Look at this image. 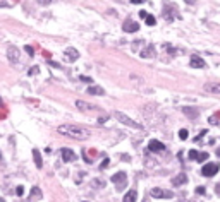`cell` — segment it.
I'll return each instance as SVG.
<instances>
[{"instance_id": "6da1fadb", "label": "cell", "mask_w": 220, "mask_h": 202, "mask_svg": "<svg viewBox=\"0 0 220 202\" xmlns=\"http://www.w3.org/2000/svg\"><path fill=\"white\" fill-rule=\"evenodd\" d=\"M57 132L60 135L74 139V140H88L90 139V130L83 129L79 125H72V123H64L60 127H57Z\"/></svg>"}, {"instance_id": "7a4b0ae2", "label": "cell", "mask_w": 220, "mask_h": 202, "mask_svg": "<svg viewBox=\"0 0 220 202\" xmlns=\"http://www.w3.org/2000/svg\"><path fill=\"white\" fill-rule=\"evenodd\" d=\"M115 118L120 122V123H124V125H127V127H132V129H138V130H143V125L141 123H138V122H134L131 117H127L126 113H122V111H115Z\"/></svg>"}, {"instance_id": "3957f363", "label": "cell", "mask_w": 220, "mask_h": 202, "mask_svg": "<svg viewBox=\"0 0 220 202\" xmlns=\"http://www.w3.org/2000/svg\"><path fill=\"white\" fill-rule=\"evenodd\" d=\"M112 183L115 185L117 190H124L127 185V175L124 171H119L115 175H112Z\"/></svg>"}, {"instance_id": "277c9868", "label": "cell", "mask_w": 220, "mask_h": 202, "mask_svg": "<svg viewBox=\"0 0 220 202\" xmlns=\"http://www.w3.org/2000/svg\"><path fill=\"white\" fill-rule=\"evenodd\" d=\"M7 58L11 63H14V65H17L19 62H21V52H19V48L16 46H7Z\"/></svg>"}, {"instance_id": "5b68a950", "label": "cell", "mask_w": 220, "mask_h": 202, "mask_svg": "<svg viewBox=\"0 0 220 202\" xmlns=\"http://www.w3.org/2000/svg\"><path fill=\"white\" fill-rule=\"evenodd\" d=\"M150 194H151V197H155V199H172L174 197V192H170V190H164V188H151L150 190Z\"/></svg>"}, {"instance_id": "8992f818", "label": "cell", "mask_w": 220, "mask_h": 202, "mask_svg": "<svg viewBox=\"0 0 220 202\" xmlns=\"http://www.w3.org/2000/svg\"><path fill=\"white\" fill-rule=\"evenodd\" d=\"M218 163H208V165H205L201 168V175L203 176H213V175H217L218 173Z\"/></svg>"}, {"instance_id": "52a82bcc", "label": "cell", "mask_w": 220, "mask_h": 202, "mask_svg": "<svg viewBox=\"0 0 220 202\" xmlns=\"http://www.w3.org/2000/svg\"><path fill=\"white\" fill-rule=\"evenodd\" d=\"M122 29L126 33H136V31H139V24L136 21H132V19H126L122 24Z\"/></svg>"}, {"instance_id": "ba28073f", "label": "cell", "mask_w": 220, "mask_h": 202, "mask_svg": "<svg viewBox=\"0 0 220 202\" xmlns=\"http://www.w3.org/2000/svg\"><path fill=\"white\" fill-rule=\"evenodd\" d=\"M148 149H150V153H165V146H164V142H160V140H157V139H153V140H150V144H148Z\"/></svg>"}, {"instance_id": "9c48e42d", "label": "cell", "mask_w": 220, "mask_h": 202, "mask_svg": "<svg viewBox=\"0 0 220 202\" xmlns=\"http://www.w3.org/2000/svg\"><path fill=\"white\" fill-rule=\"evenodd\" d=\"M60 156H62V161H65V163L76 161V153H74V151H71V149H67V147L60 149Z\"/></svg>"}, {"instance_id": "30bf717a", "label": "cell", "mask_w": 220, "mask_h": 202, "mask_svg": "<svg viewBox=\"0 0 220 202\" xmlns=\"http://www.w3.org/2000/svg\"><path fill=\"white\" fill-rule=\"evenodd\" d=\"M64 57H65V60H69V62H76V60L79 58V52L76 50V48L69 46V48H65V52H64Z\"/></svg>"}, {"instance_id": "8fae6325", "label": "cell", "mask_w": 220, "mask_h": 202, "mask_svg": "<svg viewBox=\"0 0 220 202\" xmlns=\"http://www.w3.org/2000/svg\"><path fill=\"white\" fill-rule=\"evenodd\" d=\"M76 108H78L79 111H83V113H90V111L95 110L93 105L86 103V101H83V99H78V101H76Z\"/></svg>"}, {"instance_id": "7c38bea8", "label": "cell", "mask_w": 220, "mask_h": 202, "mask_svg": "<svg viewBox=\"0 0 220 202\" xmlns=\"http://www.w3.org/2000/svg\"><path fill=\"white\" fill-rule=\"evenodd\" d=\"M139 55H141L143 58H155L157 50H155V46H153V45H146V48H143Z\"/></svg>"}, {"instance_id": "4fadbf2b", "label": "cell", "mask_w": 220, "mask_h": 202, "mask_svg": "<svg viewBox=\"0 0 220 202\" xmlns=\"http://www.w3.org/2000/svg\"><path fill=\"white\" fill-rule=\"evenodd\" d=\"M205 91L210 92V94H218L220 96V82H206Z\"/></svg>"}, {"instance_id": "5bb4252c", "label": "cell", "mask_w": 220, "mask_h": 202, "mask_svg": "<svg viewBox=\"0 0 220 202\" xmlns=\"http://www.w3.org/2000/svg\"><path fill=\"white\" fill-rule=\"evenodd\" d=\"M189 65L193 67V69H205V67H206V63H205V60H203V58H200L198 55H193V57H191V62H189Z\"/></svg>"}, {"instance_id": "9a60e30c", "label": "cell", "mask_w": 220, "mask_h": 202, "mask_svg": "<svg viewBox=\"0 0 220 202\" xmlns=\"http://www.w3.org/2000/svg\"><path fill=\"white\" fill-rule=\"evenodd\" d=\"M187 182V176H186V173H179L177 176H174L172 178V185L174 187H179V185H184Z\"/></svg>"}, {"instance_id": "2e32d148", "label": "cell", "mask_w": 220, "mask_h": 202, "mask_svg": "<svg viewBox=\"0 0 220 202\" xmlns=\"http://www.w3.org/2000/svg\"><path fill=\"white\" fill-rule=\"evenodd\" d=\"M182 111H184V113H186L187 117L191 118V120H194V118H196L198 115H200V111H198L196 108H193V106H184V108H182Z\"/></svg>"}, {"instance_id": "e0dca14e", "label": "cell", "mask_w": 220, "mask_h": 202, "mask_svg": "<svg viewBox=\"0 0 220 202\" xmlns=\"http://www.w3.org/2000/svg\"><path fill=\"white\" fill-rule=\"evenodd\" d=\"M136 199H138V192L132 188V190H129L126 195H124L122 202H136Z\"/></svg>"}, {"instance_id": "ac0fdd59", "label": "cell", "mask_w": 220, "mask_h": 202, "mask_svg": "<svg viewBox=\"0 0 220 202\" xmlns=\"http://www.w3.org/2000/svg\"><path fill=\"white\" fill-rule=\"evenodd\" d=\"M86 92H88V94H93V96H101V94H105L103 88H100V86H90Z\"/></svg>"}, {"instance_id": "d6986e66", "label": "cell", "mask_w": 220, "mask_h": 202, "mask_svg": "<svg viewBox=\"0 0 220 202\" xmlns=\"http://www.w3.org/2000/svg\"><path fill=\"white\" fill-rule=\"evenodd\" d=\"M90 185L93 188H105V185H107V182L101 180V178H93V180L90 182Z\"/></svg>"}, {"instance_id": "ffe728a7", "label": "cell", "mask_w": 220, "mask_h": 202, "mask_svg": "<svg viewBox=\"0 0 220 202\" xmlns=\"http://www.w3.org/2000/svg\"><path fill=\"white\" fill-rule=\"evenodd\" d=\"M33 158H34V163H36V168H41L43 161H41V156H40V151L38 149H33Z\"/></svg>"}, {"instance_id": "44dd1931", "label": "cell", "mask_w": 220, "mask_h": 202, "mask_svg": "<svg viewBox=\"0 0 220 202\" xmlns=\"http://www.w3.org/2000/svg\"><path fill=\"white\" fill-rule=\"evenodd\" d=\"M164 15H165V19H167V21H172V19H174V15L170 14V5H168V4H165V11H164Z\"/></svg>"}, {"instance_id": "7402d4cb", "label": "cell", "mask_w": 220, "mask_h": 202, "mask_svg": "<svg viewBox=\"0 0 220 202\" xmlns=\"http://www.w3.org/2000/svg\"><path fill=\"white\" fill-rule=\"evenodd\" d=\"M141 46H145V41H134V43L131 45V48H132L134 52H141V50H139Z\"/></svg>"}, {"instance_id": "603a6c76", "label": "cell", "mask_w": 220, "mask_h": 202, "mask_svg": "<svg viewBox=\"0 0 220 202\" xmlns=\"http://www.w3.org/2000/svg\"><path fill=\"white\" fill-rule=\"evenodd\" d=\"M14 2L12 0H0V9H7V7H12Z\"/></svg>"}, {"instance_id": "cb8c5ba5", "label": "cell", "mask_w": 220, "mask_h": 202, "mask_svg": "<svg viewBox=\"0 0 220 202\" xmlns=\"http://www.w3.org/2000/svg\"><path fill=\"white\" fill-rule=\"evenodd\" d=\"M41 199V190L38 187H33V190H31V199Z\"/></svg>"}, {"instance_id": "d4e9b609", "label": "cell", "mask_w": 220, "mask_h": 202, "mask_svg": "<svg viewBox=\"0 0 220 202\" xmlns=\"http://www.w3.org/2000/svg\"><path fill=\"white\" fill-rule=\"evenodd\" d=\"M187 137H189V132H187L186 129H181L179 130V139H182V140H186Z\"/></svg>"}, {"instance_id": "484cf974", "label": "cell", "mask_w": 220, "mask_h": 202, "mask_svg": "<svg viewBox=\"0 0 220 202\" xmlns=\"http://www.w3.org/2000/svg\"><path fill=\"white\" fill-rule=\"evenodd\" d=\"M155 22H157V19L153 17V15H148V17H146V24H148V26H155Z\"/></svg>"}, {"instance_id": "4316f807", "label": "cell", "mask_w": 220, "mask_h": 202, "mask_svg": "<svg viewBox=\"0 0 220 202\" xmlns=\"http://www.w3.org/2000/svg\"><path fill=\"white\" fill-rule=\"evenodd\" d=\"M189 159H198V156H200V153H198V151H194V149H191L189 151Z\"/></svg>"}, {"instance_id": "83f0119b", "label": "cell", "mask_w": 220, "mask_h": 202, "mask_svg": "<svg viewBox=\"0 0 220 202\" xmlns=\"http://www.w3.org/2000/svg\"><path fill=\"white\" fill-rule=\"evenodd\" d=\"M205 159H208V153H200L196 161H205Z\"/></svg>"}, {"instance_id": "f1b7e54d", "label": "cell", "mask_w": 220, "mask_h": 202, "mask_svg": "<svg viewBox=\"0 0 220 202\" xmlns=\"http://www.w3.org/2000/svg\"><path fill=\"white\" fill-rule=\"evenodd\" d=\"M24 52H26L29 57H33V55H34V50H33V46H24Z\"/></svg>"}, {"instance_id": "f546056e", "label": "cell", "mask_w": 220, "mask_h": 202, "mask_svg": "<svg viewBox=\"0 0 220 202\" xmlns=\"http://www.w3.org/2000/svg\"><path fill=\"white\" fill-rule=\"evenodd\" d=\"M16 194H17V195H21V197L24 195V187H23V185H19V187L16 188Z\"/></svg>"}, {"instance_id": "4dcf8cb0", "label": "cell", "mask_w": 220, "mask_h": 202, "mask_svg": "<svg viewBox=\"0 0 220 202\" xmlns=\"http://www.w3.org/2000/svg\"><path fill=\"white\" fill-rule=\"evenodd\" d=\"M38 72H40L38 67H31V69H29V75H34V74H38Z\"/></svg>"}, {"instance_id": "1f68e13d", "label": "cell", "mask_w": 220, "mask_h": 202, "mask_svg": "<svg viewBox=\"0 0 220 202\" xmlns=\"http://www.w3.org/2000/svg\"><path fill=\"white\" fill-rule=\"evenodd\" d=\"M40 5H48V4H52V0H36Z\"/></svg>"}, {"instance_id": "d6a6232c", "label": "cell", "mask_w": 220, "mask_h": 202, "mask_svg": "<svg viewBox=\"0 0 220 202\" xmlns=\"http://www.w3.org/2000/svg\"><path fill=\"white\" fill-rule=\"evenodd\" d=\"M107 166H108V158H105V159H103V163H101V165H100V170L107 168Z\"/></svg>"}, {"instance_id": "836d02e7", "label": "cell", "mask_w": 220, "mask_h": 202, "mask_svg": "<svg viewBox=\"0 0 220 202\" xmlns=\"http://www.w3.org/2000/svg\"><path fill=\"white\" fill-rule=\"evenodd\" d=\"M107 120H108V117H107V115H103V117H100V118H98V123H105Z\"/></svg>"}, {"instance_id": "e575fe53", "label": "cell", "mask_w": 220, "mask_h": 202, "mask_svg": "<svg viewBox=\"0 0 220 202\" xmlns=\"http://www.w3.org/2000/svg\"><path fill=\"white\" fill-rule=\"evenodd\" d=\"M196 194L203 195V194H205V187H196Z\"/></svg>"}, {"instance_id": "d590c367", "label": "cell", "mask_w": 220, "mask_h": 202, "mask_svg": "<svg viewBox=\"0 0 220 202\" xmlns=\"http://www.w3.org/2000/svg\"><path fill=\"white\" fill-rule=\"evenodd\" d=\"M81 81H84V82H91L93 79H91V77H86V75H83V77H81Z\"/></svg>"}, {"instance_id": "8d00e7d4", "label": "cell", "mask_w": 220, "mask_h": 202, "mask_svg": "<svg viewBox=\"0 0 220 202\" xmlns=\"http://www.w3.org/2000/svg\"><path fill=\"white\" fill-rule=\"evenodd\" d=\"M139 17H143V19H146V17H148V14H146V12H145V11H141V12H139Z\"/></svg>"}, {"instance_id": "74e56055", "label": "cell", "mask_w": 220, "mask_h": 202, "mask_svg": "<svg viewBox=\"0 0 220 202\" xmlns=\"http://www.w3.org/2000/svg\"><path fill=\"white\" fill-rule=\"evenodd\" d=\"M184 2H186V4H189V5H194V4H196V0H184Z\"/></svg>"}, {"instance_id": "f35d334b", "label": "cell", "mask_w": 220, "mask_h": 202, "mask_svg": "<svg viewBox=\"0 0 220 202\" xmlns=\"http://www.w3.org/2000/svg\"><path fill=\"white\" fill-rule=\"evenodd\" d=\"M143 0H132V4H141Z\"/></svg>"}, {"instance_id": "ab89813d", "label": "cell", "mask_w": 220, "mask_h": 202, "mask_svg": "<svg viewBox=\"0 0 220 202\" xmlns=\"http://www.w3.org/2000/svg\"><path fill=\"white\" fill-rule=\"evenodd\" d=\"M217 194H218V195H220V183H218V185H217Z\"/></svg>"}, {"instance_id": "60d3db41", "label": "cell", "mask_w": 220, "mask_h": 202, "mask_svg": "<svg viewBox=\"0 0 220 202\" xmlns=\"http://www.w3.org/2000/svg\"><path fill=\"white\" fill-rule=\"evenodd\" d=\"M217 156H218V158H220V147H218V149H217Z\"/></svg>"}, {"instance_id": "b9f144b4", "label": "cell", "mask_w": 220, "mask_h": 202, "mask_svg": "<svg viewBox=\"0 0 220 202\" xmlns=\"http://www.w3.org/2000/svg\"><path fill=\"white\" fill-rule=\"evenodd\" d=\"M0 106H4V105H2V99H0Z\"/></svg>"}, {"instance_id": "7bdbcfd3", "label": "cell", "mask_w": 220, "mask_h": 202, "mask_svg": "<svg viewBox=\"0 0 220 202\" xmlns=\"http://www.w3.org/2000/svg\"><path fill=\"white\" fill-rule=\"evenodd\" d=\"M181 202H191V200H181Z\"/></svg>"}]
</instances>
